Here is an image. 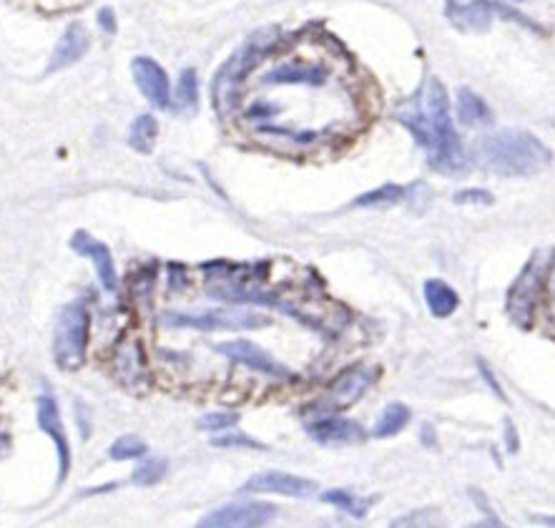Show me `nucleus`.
<instances>
[{
    "mask_svg": "<svg viewBox=\"0 0 555 528\" xmlns=\"http://www.w3.org/2000/svg\"><path fill=\"white\" fill-rule=\"evenodd\" d=\"M458 119L460 124L470 126V129H480V126L493 124V111L485 104L483 96H478L470 88H460L458 91Z\"/></svg>",
    "mask_w": 555,
    "mask_h": 528,
    "instance_id": "17",
    "label": "nucleus"
},
{
    "mask_svg": "<svg viewBox=\"0 0 555 528\" xmlns=\"http://www.w3.org/2000/svg\"><path fill=\"white\" fill-rule=\"evenodd\" d=\"M146 443L139 438V435H121L116 440L114 446L108 448V456L114 458V461H136V458L146 456Z\"/></svg>",
    "mask_w": 555,
    "mask_h": 528,
    "instance_id": "27",
    "label": "nucleus"
},
{
    "mask_svg": "<svg viewBox=\"0 0 555 528\" xmlns=\"http://www.w3.org/2000/svg\"><path fill=\"white\" fill-rule=\"evenodd\" d=\"M211 443H214L216 448H257V451H264V443H259V440H254L252 435H244L242 430H224V435H219V438H211Z\"/></svg>",
    "mask_w": 555,
    "mask_h": 528,
    "instance_id": "28",
    "label": "nucleus"
},
{
    "mask_svg": "<svg viewBox=\"0 0 555 528\" xmlns=\"http://www.w3.org/2000/svg\"><path fill=\"white\" fill-rule=\"evenodd\" d=\"M322 501L332 503V506L340 508V511H345L347 516H352V518L367 516V511H370V506H372V498H360V496H355L352 491H345V488H332V491H324Z\"/></svg>",
    "mask_w": 555,
    "mask_h": 528,
    "instance_id": "21",
    "label": "nucleus"
},
{
    "mask_svg": "<svg viewBox=\"0 0 555 528\" xmlns=\"http://www.w3.org/2000/svg\"><path fill=\"white\" fill-rule=\"evenodd\" d=\"M495 13L505 21H520L523 26L535 28V23L520 16L518 11L493 3V0H448V18L463 31H488Z\"/></svg>",
    "mask_w": 555,
    "mask_h": 528,
    "instance_id": "5",
    "label": "nucleus"
},
{
    "mask_svg": "<svg viewBox=\"0 0 555 528\" xmlns=\"http://www.w3.org/2000/svg\"><path fill=\"white\" fill-rule=\"evenodd\" d=\"M247 493H277V496L289 498H312L319 491V483L312 478L292 476L284 471H264L249 478L242 486Z\"/></svg>",
    "mask_w": 555,
    "mask_h": 528,
    "instance_id": "8",
    "label": "nucleus"
},
{
    "mask_svg": "<svg viewBox=\"0 0 555 528\" xmlns=\"http://www.w3.org/2000/svg\"><path fill=\"white\" fill-rule=\"evenodd\" d=\"M277 516V508L264 501H239L214 508L194 528H264Z\"/></svg>",
    "mask_w": 555,
    "mask_h": 528,
    "instance_id": "6",
    "label": "nucleus"
},
{
    "mask_svg": "<svg viewBox=\"0 0 555 528\" xmlns=\"http://www.w3.org/2000/svg\"><path fill=\"white\" fill-rule=\"evenodd\" d=\"M166 325L171 327H191V330H257L267 327V317L247 310H214L201 315H166Z\"/></svg>",
    "mask_w": 555,
    "mask_h": 528,
    "instance_id": "7",
    "label": "nucleus"
},
{
    "mask_svg": "<svg viewBox=\"0 0 555 528\" xmlns=\"http://www.w3.org/2000/svg\"><path fill=\"white\" fill-rule=\"evenodd\" d=\"M309 438H314L322 446H350V443H362L365 440V430H362L360 423L347 418H329L317 420L307 428Z\"/></svg>",
    "mask_w": 555,
    "mask_h": 528,
    "instance_id": "16",
    "label": "nucleus"
},
{
    "mask_svg": "<svg viewBox=\"0 0 555 528\" xmlns=\"http://www.w3.org/2000/svg\"><path fill=\"white\" fill-rule=\"evenodd\" d=\"M98 26H101L103 33L114 36V33H116V13L111 11V8H101V11H98Z\"/></svg>",
    "mask_w": 555,
    "mask_h": 528,
    "instance_id": "31",
    "label": "nucleus"
},
{
    "mask_svg": "<svg viewBox=\"0 0 555 528\" xmlns=\"http://www.w3.org/2000/svg\"><path fill=\"white\" fill-rule=\"evenodd\" d=\"M390 528H448V521L437 508H417V511L397 516Z\"/></svg>",
    "mask_w": 555,
    "mask_h": 528,
    "instance_id": "23",
    "label": "nucleus"
},
{
    "mask_svg": "<svg viewBox=\"0 0 555 528\" xmlns=\"http://www.w3.org/2000/svg\"><path fill=\"white\" fill-rule=\"evenodd\" d=\"M88 48H91V36H88L86 26H83V23H71V26L63 31L61 41L56 43V48H53L46 73H56V71H63V68L73 66V63H78L83 56H86Z\"/></svg>",
    "mask_w": 555,
    "mask_h": 528,
    "instance_id": "15",
    "label": "nucleus"
},
{
    "mask_svg": "<svg viewBox=\"0 0 555 528\" xmlns=\"http://www.w3.org/2000/svg\"><path fill=\"white\" fill-rule=\"evenodd\" d=\"M131 73H134V81L139 86V91L144 94V99L149 101L156 109H169L171 106V86L169 76H166L164 68L149 56H136L131 61Z\"/></svg>",
    "mask_w": 555,
    "mask_h": 528,
    "instance_id": "10",
    "label": "nucleus"
},
{
    "mask_svg": "<svg viewBox=\"0 0 555 528\" xmlns=\"http://www.w3.org/2000/svg\"><path fill=\"white\" fill-rule=\"evenodd\" d=\"M166 471H169L166 458H149V461H144L134 473H131V481H134L136 486H156V483L164 481Z\"/></svg>",
    "mask_w": 555,
    "mask_h": 528,
    "instance_id": "26",
    "label": "nucleus"
},
{
    "mask_svg": "<svg viewBox=\"0 0 555 528\" xmlns=\"http://www.w3.org/2000/svg\"><path fill=\"white\" fill-rule=\"evenodd\" d=\"M453 199L458 204H493V194L485 192V189H463Z\"/></svg>",
    "mask_w": 555,
    "mask_h": 528,
    "instance_id": "30",
    "label": "nucleus"
},
{
    "mask_svg": "<svg viewBox=\"0 0 555 528\" xmlns=\"http://www.w3.org/2000/svg\"><path fill=\"white\" fill-rule=\"evenodd\" d=\"M397 121L415 136L417 144L427 149V164L437 174L455 176L468 169L463 139L450 119V96L437 76H427L415 94L402 101L395 111Z\"/></svg>",
    "mask_w": 555,
    "mask_h": 528,
    "instance_id": "1",
    "label": "nucleus"
},
{
    "mask_svg": "<svg viewBox=\"0 0 555 528\" xmlns=\"http://www.w3.org/2000/svg\"><path fill=\"white\" fill-rule=\"evenodd\" d=\"M171 109H174L176 114H196V109H199V78H196L194 68L181 71Z\"/></svg>",
    "mask_w": 555,
    "mask_h": 528,
    "instance_id": "19",
    "label": "nucleus"
},
{
    "mask_svg": "<svg viewBox=\"0 0 555 528\" xmlns=\"http://www.w3.org/2000/svg\"><path fill=\"white\" fill-rule=\"evenodd\" d=\"M410 418L412 413L407 405L390 403L385 410H382V418L377 420L372 435H375V438H392V435H397L407 423H410Z\"/></svg>",
    "mask_w": 555,
    "mask_h": 528,
    "instance_id": "22",
    "label": "nucleus"
},
{
    "mask_svg": "<svg viewBox=\"0 0 555 528\" xmlns=\"http://www.w3.org/2000/svg\"><path fill=\"white\" fill-rule=\"evenodd\" d=\"M156 136H159V121L151 114L136 116L134 124L129 129V144L131 149H136L139 154H151L156 144Z\"/></svg>",
    "mask_w": 555,
    "mask_h": 528,
    "instance_id": "20",
    "label": "nucleus"
},
{
    "mask_svg": "<svg viewBox=\"0 0 555 528\" xmlns=\"http://www.w3.org/2000/svg\"><path fill=\"white\" fill-rule=\"evenodd\" d=\"M71 249L76 254H81V257L91 259L93 267H96L98 282H101L103 290L106 292L119 290V275H116L114 254H111V249H108L101 239H96L93 234L78 229V232L71 237Z\"/></svg>",
    "mask_w": 555,
    "mask_h": 528,
    "instance_id": "9",
    "label": "nucleus"
},
{
    "mask_svg": "<svg viewBox=\"0 0 555 528\" xmlns=\"http://www.w3.org/2000/svg\"><path fill=\"white\" fill-rule=\"evenodd\" d=\"M329 71L319 63H309V61H287L279 63V66L269 68L264 73L262 81L272 83V86H287V83H294V86H322L327 83Z\"/></svg>",
    "mask_w": 555,
    "mask_h": 528,
    "instance_id": "14",
    "label": "nucleus"
},
{
    "mask_svg": "<svg viewBox=\"0 0 555 528\" xmlns=\"http://www.w3.org/2000/svg\"><path fill=\"white\" fill-rule=\"evenodd\" d=\"M377 373L372 368H350L342 375H337L335 383L327 388V398H324V408L327 410H347L355 405L362 395L367 393L372 383H375Z\"/></svg>",
    "mask_w": 555,
    "mask_h": 528,
    "instance_id": "12",
    "label": "nucleus"
},
{
    "mask_svg": "<svg viewBox=\"0 0 555 528\" xmlns=\"http://www.w3.org/2000/svg\"><path fill=\"white\" fill-rule=\"evenodd\" d=\"M505 428H508V448H510V451H515V446H518V443H515L513 423H510V420H505Z\"/></svg>",
    "mask_w": 555,
    "mask_h": 528,
    "instance_id": "34",
    "label": "nucleus"
},
{
    "mask_svg": "<svg viewBox=\"0 0 555 528\" xmlns=\"http://www.w3.org/2000/svg\"><path fill=\"white\" fill-rule=\"evenodd\" d=\"M468 528H508V526H505V523L500 521L493 511H488V516H485L483 521L473 523V526H468Z\"/></svg>",
    "mask_w": 555,
    "mask_h": 528,
    "instance_id": "33",
    "label": "nucleus"
},
{
    "mask_svg": "<svg viewBox=\"0 0 555 528\" xmlns=\"http://www.w3.org/2000/svg\"><path fill=\"white\" fill-rule=\"evenodd\" d=\"M478 365H480V373H483V378H485V383L490 385V388H493V393L498 395L500 400H505V393H503V388H500V383L498 380H495V375L490 373V368H488V363H485V360H478Z\"/></svg>",
    "mask_w": 555,
    "mask_h": 528,
    "instance_id": "32",
    "label": "nucleus"
},
{
    "mask_svg": "<svg viewBox=\"0 0 555 528\" xmlns=\"http://www.w3.org/2000/svg\"><path fill=\"white\" fill-rule=\"evenodd\" d=\"M38 425H41L43 433L56 443L58 453V483H63L71 471V446H68V435L63 430L61 410L53 395H41L38 398Z\"/></svg>",
    "mask_w": 555,
    "mask_h": 528,
    "instance_id": "13",
    "label": "nucleus"
},
{
    "mask_svg": "<svg viewBox=\"0 0 555 528\" xmlns=\"http://www.w3.org/2000/svg\"><path fill=\"white\" fill-rule=\"evenodd\" d=\"M88 332H91V315L81 302H71L61 310L53 332V358L66 373L81 368L86 363Z\"/></svg>",
    "mask_w": 555,
    "mask_h": 528,
    "instance_id": "3",
    "label": "nucleus"
},
{
    "mask_svg": "<svg viewBox=\"0 0 555 528\" xmlns=\"http://www.w3.org/2000/svg\"><path fill=\"white\" fill-rule=\"evenodd\" d=\"M545 262L540 257H533L525 270L520 272L518 280L510 285L508 292V315L515 325L520 327H530L533 322V312L535 305H538V297L543 292V282H545Z\"/></svg>",
    "mask_w": 555,
    "mask_h": 528,
    "instance_id": "4",
    "label": "nucleus"
},
{
    "mask_svg": "<svg viewBox=\"0 0 555 528\" xmlns=\"http://www.w3.org/2000/svg\"><path fill=\"white\" fill-rule=\"evenodd\" d=\"M119 373L124 375L129 383H136L139 378H144V370H146V365H144V355H141V347H139V342H129V345H124L119 350Z\"/></svg>",
    "mask_w": 555,
    "mask_h": 528,
    "instance_id": "24",
    "label": "nucleus"
},
{
    "mask_svg": "<svg viewBox=\"0 0 555 528\" xmlns=\"http://www.w3.org/2000/svg\"><path fill=\"white\" fill-rule=\"evenodd\" d=\"M425 302L427 310L432 312L435 317H450L460 305V297L448 282L442 280H427L425 282Z\"/></svg>",
    "mask_w": 555,
    "mask_h": 528,
    "instance_id": "18",
    "label": "nucleus"
},
{
    "mask_svg": "<svg viewBox=\"0 0 555 528\" xmlns=\"http://www.w3.org/2000/svg\"><path fill=\"white\" fill-rule=\"evenodd\" d=\"M239 423V413H206L204 418L199 420L201 430H211V433H221V430H229Z\"/></svg>",
    "mask_w": 555,
    "mask_h": 528,
    "instance_id": "29",
    "label": "nucleus"
},
{
    "mask_svg": "<svg viewBox=\"0 0 555 528\" xmlns=\"http://www.w3.org/2000/svg\"><path fill=\"white\" fill-rule=\"evenodd\" d=\"M402 197H405V189L397 187V184H385V187L372 189V192L357 197L355 207H390V204L400 202Z\"/></svg>",
    "mask_w": 555,
    "mask_h": 528,
    "instance_id": "25",
    "label": "nucleus"
},
{
    "mask_svg": "<svg viewBox=\"0 0 555 528\" xmlns=\"http://www.w3.org/2000/svg\"><path fill=\"white\" fill-rule=\"evenodd\" d=\"M216 352L232 360V363L244 365V368L249 370H257V373L272 375V378H289V370L284 368L282 363H277L267 350H262V347L249 340L221 342V345H216Z\"/></svg>",
    "mask_w": 555,
    "mask_h": 528,
    "instance_id": "11",
    "label": "nucleus"
},
{
    "mask_svg": "<svg viewBox=\"0 0 555 528\" xmlns=\"http://www.w3.org/2000/svg\"><path fill=\"white\" fill-rule=\"evenodd\" d=\"M480 164L498 176H533L550 164V149L535 134L503 129L483 139Z\"/></svg>",
    "mask_w": 555,
    "mask_h": 528,
    "instance_id": "2",
    "label": "nucleus"
}]
</instances>
